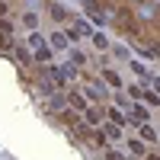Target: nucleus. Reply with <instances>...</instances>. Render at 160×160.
<instances>
[{
  "mask_svg": "<svg viewBox=\"0 0 160 160\" xmlns=\"http://www.w3.org/2000/svg\"><path fill=\"white\" fill-rule=\"evenodd\" d=\"M128 96L131 99H135V102H148V106H160V96H157V93L154 90H148V87H128Z\"/></svg>",
  "mask_w": 160,
  "mask_h": 160,
  "instance_id": "f257e3e1",
  "label": "nucleus"
},
{
  "mask_svg": "<svg viewBox=\"0 0 160 160\" xmlns=\"http://www.w3.org/2000/svg\"><path fill=\"white\" fill-rule=\"evenodd\" d=\"M64 99H68V109H74V112H83L87 106H90V99H87V96H83L80 90H71V93H68Z\"/></svg>",
  "mask_w": 160,
  "mask_h": 160,
  "instance_id": "f03ea898",
  "label": "nucleus"
},
{
  "mask_svg": "<svg viewBox=\"0 0 160 160\" xmlns=\"http://www.w3.org/2000/svg\"><path fill=\"white\" fill-rule=\"evenodd\" d=\"M87 99H93V102H102L106 99V87L99 83V80H87V93H83Z\"/></svg>",
  "mask_w": 160,
  "mask_h": 160,
  "instance_id": "7ed1b4c3",
  "label": "nucleus"
},
{
  "mask_svg": "<svg viewBox=\"0 0 160 160\" xmlns=\"http://www.w3.org/2000/svg\"><path fill=\"white\" fill-rule=\"evenodd\" d=\"M138 138H141L144 144H157V125H154V122H141Z\"/></svg>",
  "mask_w": 160,
  "mask_h": 160,
  "instance_id": "20e7f679",
  "label": "nucleus"
},
{
  "mask_svg": "<svg viewBox=\"0 0 160 160\" xmlns=\"http://www.w3.org/2000/svg\"><path fill=\"white\" fill-rule=\"evenodd\" d=\"M68 42H71V38H68V35H64L61 29L48 35V48H51V51H64V48H68Z\"/></svg>",
  "mask_w": 160,
  "mask_h": 160,
  "instance_id": "39448f33",
  "label": "nucleus"
},
{
  "mask_svg": "<svg viewBox=\"0 0 160 160\" xmlns=\"http://www.w3.org/2000/svg\"><path fill=\"white\" fill-rule=\"evenodd\" d=\"M55 115H58V122H64V125H71V128H74V125L80 122V112H74V109H68V106H64L61 112H55Z\"/></svg>",
  "mask_w": 160,
  "mask_h": 160,
  "instance_id": "423d86ee",
  "label": "nucleus"
},
{
  "mask_svg": "<svg viewBox=\"0 0 160 160\" xmlns=\"http://www.w3.org/2000/svg\"><path fill=\"white\" fill-rule=\"evenodd\" d=\"M115 22H122L118 26V29H131V26H135V16H131V10H115Z\"/></svg>",
  "mask_w": 160,
  "mask_h": 160,
  "instance_id": "0eeeda50",
  "label": "nucleus"
},
{
  "mask_svg": "<svg viewBox=\"0 0 160 160\" xmlns=\"http://www.w3.org/2000/svg\"><path fill=\"white\" fill-rule=\"evenodd\" d=\"M128 154H131V157H138V160H141L144 154H148V144H144L141 138H131V141H128Z\"/></svg>",
  "mask_w": 160,
  "mask_h": 160,
  "instance_id": "6e6552de",
  "label": "nucleus"
},
{
  "mask_svg": "<svg viewBox=\"0 0 160 160\" xmlns=\"http://www.w3.org/2000/svg\"><path fill=\"white\" fill-rule=\"evenodd\" d=\"M48 13H51V19H55V22H68V19H71V13L64 10V7H58V3H51Z\"/></svg>",
  "mask_w": 160,
  "mask_h": 160,
  "instance_id": "1a4fd4ad",
  "label": "nucleus"
},
{
  "mask_svg": "<svg viewBox=\"0 0 160 160\" xmlns=\"http://www.w3.org/2000/svg\"><path fill=\"white\" fill-rule=\"evenodd\" d=\"M32 61H38V64H51V48H48V45L35 48V51H32Z\"/></svg>",
  "mask_w": 160,
  "mask_h": 160,
  "instance_id": "9d476101",
  "label": "nucleus"
},
{
  "mask_svg": "<svg viewBox=\"0 0 160 160\" xmlns=\"http://www.w3.org/2000/svg\"><path fill=\"white\" fill-rule=\"evenodd\" d=\"M10 55H13V58H16V61L22 64V68H26V64H32V51H29V48H13V51H10Z\"/></svg>",
  "mask_w": 160,
  "mask_h": 160,
  "instance_id": "9b49d317",
  "label": "nucleus"
},
{
  "mask_svg": "<svg viewBox=\"0 0 160 160\" xmlns=\"http://www.w3.org/2000/svg\"><path fill=\"white\" fill-rule=\"evenodd\" d=\"M64 106H68V99H64L61 93H51V96H48V109H51V112H61Z\"/></svg>",
  "mask_w": 160,
  "mask_h": 160,
  "instance_id": "f8f14e48",
  "label": "nucleus"
},
{
  "mask_svg": "<svg viewBox=\"0 0 160 160\" xmlns=\"http://www.w3.org/2000/svg\"><path fill=\"white\" fill-rule=\"evenodd\" d=\"M131 122H135V125H141V122H151V112L144 109V106H138V102H135V112H131Z\"/></svg>",
  "mask_w": 160,
  "mask_h": 160,
  "instance_id": "ddd939ff",
  "label": "nucleus"
},
{
  "mask_svg": "<svg viewBox=\"0 0 160 160\" xmlns=\"http://www.w3.org/2000/svg\"><path fill=\"white\" fill-rule=\"evenodd\" d=\"M102 135H106V141H118V138H122V125H102Z\"/></svg>",
  "mask_w": 160,
  "mask_h": 160,
  "instance_id": "4468645a",
  "label": "nucleus"
},
{
  "mask_svg": "<svg viewBox=\"0 0 160 160\" xmlns=\"http://www.w3.org/2000/svg\"><path fill=\"white\" fill-rule=\"evenodd\" d=\"M102 83H109V87H115V90H118V87H122V77H118L115 71L106 68V71H102Z\"/></svg>",
  "mask_w": 160,
  "mask_h": 160,
  "instance_id": "2eb2a0df",
  "label": "nucleus"
},
{
  "mask_svg": "<svg viewBox=\"0 0 160 160\" xmlns=\"http://www.w3.org/2000/svg\"><path fill=\"white\" fill-rule=\"evenodd\" d=\"M106 118H109L112 125H125V115L118 112V109H112V106H109V109H106Z\"/></svg>",
  "mask_w": 160,
  "mask_h": 160,
  "instance_id": "dca6fc26",
  "label": "nucleus"
},
{
  "mask_svg": "<svg viewBox=\"0 0 160 160\" xmlns=\"http://www.w3.org/2000/svg\"><path fill=\"white\" fill-rule=\"evenodd\" d=\"M22 26H29V29L35 32V26H38V16H35L32 10H29V13H22Z\"/></svg>",
  "mask_w": 160,
  "mask_h": 160,
  "instance_id": "f3484780",
  "label": "nucleus"
},
{
  "mask_svg": "<svg viewBox=\"0 0 160 160\" xmlns=\"http://www.w3.org/2000/svg\"><path fill=\"white\" fill-rule=\"evenodd\" d=\"M131 71L138 74V80H151V77H154V74H148V71H144V64H138V61H131Z\"/></svg>",
  "mask_w": 160,
  "mask_h": 160,
  "instance_id": "a211bd4d",
  "label": "nucleus"
},
{
  "mask_svg": "<svg viewBox=\"0 0 160 160\" xmlns=\"http://www.w3.org/2000/svg\"><path fill=\"white\" fill-rule=\"evenodd\" d=\"M87 3V10L93 13V16H102V7H99V0H83Z\"/></svg>",
  "mask_w": 160,
  "mask_h": 160,
  "instance_id": "6ab92c4d",
  "label": "nucleus"
},
{
  "mask_svg": "<svg viewBox=\"0 0 160 160\" xmlns=\"http://www.w3.org/2000/svg\"><path fill=\"white\" fill-rule=\"evenodd\" d=\"M93 45H96L99 51H106V48H109V38H106V35H99V32H96V35H93Z\"/></svg>",
  "mask_w": 160,
  "mask_h": 160,
  "instance_id": "aec40b11",
  "label": "nucleus"
},
{
  "mask_svg": "<svg viewBox=\"0 0 160 160\" xmlns=\"http://www.w3.org/2000/svg\"><path fill=\"white\" fill-rule=\"evenodd\" d=\"M42 45H45V42H42V35H35V32H32V38H29V51H35V48H42Z\"/></svg>",
  "mask_w": 160,
  "mask_h": 160,
  "instance_id": "412c9836",
  "label": "nucleus"
},
{
  "mask_svg": "<svg viewBox=\"0 0 160 160\" xmlns=\"http://www.w3.org/2000/svg\"><path fill=\"white\" fill-rule=\"evenodd\" d=\"M102 157H106V160H125V154H118V151H112V148H109V151H106Z\"/></svg>",
  "mask_w": 160,
  "mask_h": 160,
  "instance_id": "4be33fe9",
  "label": "nucleus"
},
{
  "mask_svg": "<svg viewBox=\"0 0 160 160\" xmlns=\"http://www.w3.org/2000/svg\"><path fill=\"white\" fill-rule=\"evenodd\" d=\"M0 32H3V35L13 32V22H10V19H0Z\"/></svg>",
  "mask_w": 160,
  "mask_h": 160,
  "instance_id": "5701e85b",
  "label": "nucleus"
},
{
  "mask_svg": "<svg viewBox=\"0 0 160 160\" xmlns=\"http://www.w3.org/2000/svg\"><path fill=\"white\" fill-rule=\"evenodd\" d=\"M141 160H160V154H157V151H148V154H144Z\"/></svg>",
  "mask_w": 160,
  "mask_h": 160,
  "instance_id": "b1692460",
  "label": "nucleus"
},
{
  "mask_svg": "<svg viewBox=\"0 0 160 160\" xmlns=\"http://www.w3.org/2000/svg\"><path fill=\"white\" fill-rule=\"evenodd\" d=\"M10 13V7H7V0H0V16H7Z\"/></svg>",
  "mask_w": 160,
  "mask_h": 160,
  "instance_id": "393cba45",
  "label": "nucleus"
}]
</instances>
